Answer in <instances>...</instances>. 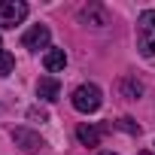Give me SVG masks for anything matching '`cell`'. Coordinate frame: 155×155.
I'll list each match as a JSON object with an SVG mask.
<instances>
[{
	"label": "cell",
	"mask_w": 155,
	"mask_h": 155,
	"mask_svg": "<svg viewBox=\"0 0 155 155\" xmlns=\"http://www.w3.org/2000/svg\"><path fill=\"white\" fill-rule=\"evenodd\" d=\"M12 67H15V58H12L9 52H3V55H0V76H9Z\"/></svg>",
	"instance_id": "8fae6325"
},
{
	"label": "cell",
	"mask_w": 155,
	"mask_h": 155,
	"mask_svg": "<svg viewBox=\"0 0 155 155\" xmlns=\"http://www.w3.org/2000/svg\"><path fill=\"white\" fill-rule=\"evenodd\" d=\"M49 40H52V31H49L46 25H34V28H28V31H25L21 46H25V49H31V52H37V49H49Z\"/></svg>",
	"instance_id": "277c9868"
},
{
	"label": "cell",
	"mask_w": 155,
	"mask_h": 155,
	"mask_svg": "<svg viewBox=\"0 0 155 155\" xmlns=\"http://www.w3.org/2000/svg\"><path fill=\"white\" fill-rule=\"evenodd\" d=\"M0 55H3V40H0Z\"/></svg>",
	"instance_id": "4fadbf2b"
},
{
	"label": "cell",
	"mask_w": 155,
	"mask_h": 155,
	"mask_svg": "<svg viewBox=\"0 0 155 155\" xmlns=\"http://www.w3.org/2000/svg\"><path fill=\"white\" fill-rule=\"evenodd\" d=\"M137 49L146 58L155 55V9H146L137 18Z\"/></svg>",
	"instance_id": "7a4b0ae2"
},
{
	"label": "cell",
	"mask_w": 155,
	"mask_h": 155,
	"mask_svg": "<svg viewBox=\"0 0 155 155\" xmlns=\"http://www.w3.org/2000/svg\"><path fill=\"white\" fill-rule=\"evenodd\" d=\"M70 101H73V110H76V113H85V116H88V113H97V110H101L104 91H101L94 82H82L79 88L73 91Z\"/></svg>",
	"instance_id": "6da1fadb"
},
{
	"label": "cell",
	"mask_w": 155,
	"mask_h": 155,
	"mask_svg": "<svg viewBox=\"0 0 155 155\" xmlns=\"http://www.w3.org/2000/svg\"><path fill=\"white\" fill-rule=\"evenodd\" d=\"M79 21H82V25L104 28V25H110V15H107V9H104V6H97V3H88V6H82V9H79Z\"/></svg>",
	"instance_id": "8992f818"
},
{
	"label": "cell",
	"mask_w": 155,
	"mask_h": 155,
	"mask_svg": "<svg viewBox=\"0 0 155 155\" xmlns=\"http://www.w3.org/2000/svg\"><path fill=\"white\" fill-rule=\"evenodd\" d=\"M28 18V3L21 0H0V28H15Z\"/></svg>",
	"instance_id": "3957f363"
},
{
	"label": "cell",
	"mask_w": 155,
	"mask_h": 155,
	"mask_svg": "<svg viewBox=\"0 0 155 155\" xmlns=\"http://www.w3.org/2000/svg\"><path fill=\"white\" fill-rule=\"evenodd\" d=\"M140 155H152V152H140Z\"/></svg>",
	"instance_id": "9a60e30c"
},
{
	"label": "cell",
	"mask_w": 155,
	"mask_h": 155,
	"mask_svg": "<svg viewBox=\"0 0 155 155\" xmlns=\"http://www.w3.org/2000/svg\"><path fill=\"white\" fill-rule=\"evenodd\" d=\"M76 137H79L82 146H97V143H101V128H94V125H79V128H76Z\"/></svg>",
	"instance_id": "9c48e42d"
},
{
	"label": "cell",
	"mask_w": 155,
	"mask_h": 155,
	"mask_svg": "<svg viewBox=\"0 0 155 155\" xmlns=\"http://www.w3.org/2000/svg\"><path fill=\"white\" fill-rule=\"evenodd\" d=\"M43 64H46L49 73H58V70L67 67V52H64V49H49V52L43 55Z\"/></svg>",
	"instance_id": "ba28073f"
},
{
	"label": "cell",
	"mask_w": 155,
	"mask_h": 155,
	"mask_svg": "<svg viewBox=\"0 0 155 155\" xmlns=\"http://www.w3.org/2000/svg\"><path fill=\"white\" fill-rule=\"evenodd\" d=\"M58 94H61V82L55 79V76H43V79L37 82V97L40 101H58Z\"/></svg>",
	"instance_id": "52a82bcc"
},
{
	"label": "cell",
	"mask_w": 155,
	"mask_h": 155,
	"mask_svg": "<svg viewBox=\"0 0 155 155\" xmlns=\"http://www.w3.org/2000/svg\"><path fill=\"white\" fill-rule=\"evenodd\" d=\"M119 91H122L125 97H131V101H134V97H140V94H143V85H140L137 79H122V82H119Z\"/></svg>",
	"instance_id": "30bf717a"
},
{
	"label": "cell",
	"mask_w": 155,
	"mask_h": 155,
	"mask_svg": "<svg viewBox=\"0 0 155 155\" xmlns=\"http://www.w3.org/2000/svg\"><path fill=\"white\" fill-rule=\"evenodd\" d=\"M119 128H125V131H131V134H140V125H134V119H122Z\"/></svg>",
	"instance_id": "7c38bea8"
},
{
	"label": "cell",
	"mask_w": 155,
	"mask_h": 155,
	"mask_svg": "<svg viewBox=\"0 0 155 155\" xmlns=\"http://www.w3.org/2000/svg\"><path fill=\"white\" fill-rule=\"evenodd\" d=\"M101 155H116V152H101Z\"/></svg>",
	"instance_id": "5bb4252c"
},
{
	"label": "cell",
	"mask_w": 155,
	"mask_h": 155,
	"mask_svg": "<svg viewBox=\"0 0 155 155\" xmlns=\"http://www.w3.org/2000/svg\"><path fill=\"white\" fill-rule=\"evenodd\" d=\"M12 140H15V146L25 149V152H40V149L46 146L43 137L34 134V131H28V128H15V131H12Z\"/></svg>",
	"instance_id": "5b68a950"
}]
</instances>
